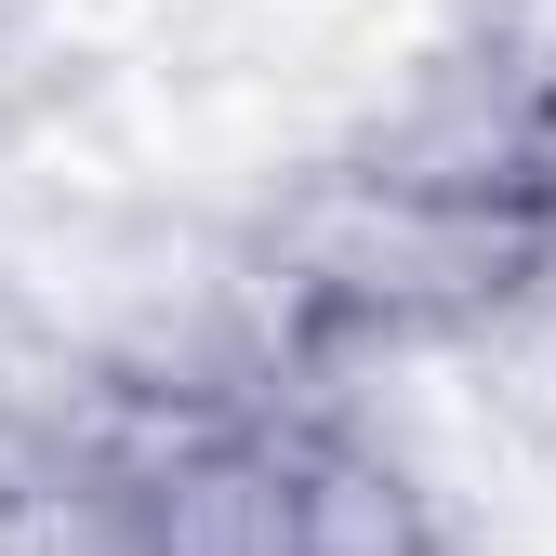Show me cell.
Wrapping results in <instances>:
<instances>
[{
    "mask_svg": "<svg viewBox=\"0 0 556 556\" xmlns=\"http://www.w3.org/2000/svg\"><path fill=\"white\" fill-rule=\"evenodd\" d=\"M239 278L278 331V358H292V384H318L344 358L504 344L530 305H556V226L358 132V147L278 173V199L239 226Z\"/></svg>",
    "mask_w": 556,
    "mask_h": 556,
    "instance_id": "obj_1",
    "label": "cell"
},
{
    "mask_svg": "<svg viewBox=\"0 0 556 556\" xmlns=\"http://www.w3.org/2000/svg\"><path fill=\"white\" fill-rule=\"evenodd\" d=\"M278 556H451V517L358 410L292 397L278 410Z\"/></svg>",
    "mask_w": 556,
    "mask_h": 556,
    "instance_id": "obj_2",
    "label": "cell"
}]
</instances>
